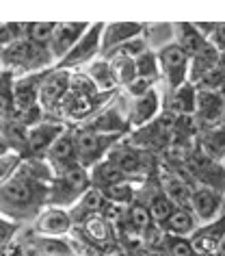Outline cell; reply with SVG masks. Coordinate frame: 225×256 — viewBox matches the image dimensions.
Instances as JSON below:
<instances>
[{
  "mask_svg": "<svg viewBox=\"0 0 225 256\" xmlns=\"http://www.w3.org/2000/svg\"><path fill=\"white\" fill-rule=\"evenodd\" d=\"M50 184L37 182L33 178L15 172L9 180L0 184V215L20 224L37 220V215L48 206Z\"/></svg>",
  "mask_w": 225,
  "mask_h": 256,
  "instance_id": "cell-1",
  "label": "cell"
},
{
  "mask_svg": "<svg viewBox=\"0 0 225 256\" xmlns=\"http://www.w3.org/2000/svg\"><path fill=\"white\" fill-rule=\"evenodd\" d=\"M54 59L50 54L48 46H37L28 42L26 37L13 42L11 46L2 48L0 52V66L7 72H13L15 76H26L35 72H43L46 66H50Z\"/></svg>",
  "mask_w": 225,
  "mask_h": 256,
  "instance_id": "cell-2",
  "label": "cell"
},
{
  "mask_svg": "<svg viewBox=\"0 0 225 256\" xmlns=\"http://www.w3.org/2000/svg\"><path fill=\"white\" fill-rule=\"evenodd\" d=\"M89 189H91L89 170H85L82 165H74L52 178L48 189V206L69 210Z\"/></svg>",
  "mask_w": 225,
  "mask_h": 256,
  "instance_id": "cell-3",
  "label": "cell"
},
{
  "mask_svg": "<svg viewBox=\"0 0 225 256\" xmlns=\"http://www.w3.org/2000/svg\"><path fill=\"white\" fill-rule=\"evenodd\" d=\"M121 135H104V132H95L91 128H80L74 132L76 144V161L85 170H91L93 165L104 161L115 146L119 144Z\"/></svg>",
  "mask_w": 225,
  "mask_h": 256,
  "instance_id": "cell-4",
  "label": "cell"
},
{
  "mask_svg": "<svg viewBox=\"0 0 225 256\" xmlns=\"http://www.w3.org/2000/svg\"><path fill=\"white\" fill-rule=\"evenodd\" d=\"M102 28L104 24H89V28L85 30V35L80 37L78 42L74 44V48L63 56V59L56 63L59 70H67V72H74V70H80L82 66H89L100 56L102 52Z\"/></svg>",
  "mask_w": 225,
  "mask_h": 256,
  "instance_id": "cell-5",
  "label": "cell"
},
{
  "mask_svg": "<svg viewBox=\"0 0 225 256\" xmlns=\"http://www.w3.org/2000/svg\"><path fill=\"white\" fill-rule=\"evenodd\" d=\"M158 68L160 76L165 78V82L169 85L171 92H176L178 87H182L184 82H189V66L191 59L184 54V50L178 44H169V46L160 48L158 52Z\"/></svg>",
  "mask_w": 225,
  "mask_h": 256,
  "instance_id": "cell-6",
  "label": "cell"
},
{
  "mask_svg": "<svg viewBox=\"0 0 225 256\" xmlns=\"http://www.w3.org/2000/svg\"><path fill=\"white\" fill-rule=\"evenodd\" d=\"M69 80H72V72L67 70H48L39 89V106L43 113L59 111V104L69 94Z\"/></svg>",
  "mask_w": 225,
  "mask_h": 256,
  "instance_id": "cell-7",
  "label": "cell"
},
{
  "mask_svg": "<svg viewBox=\"0 0 225 256\" xmlns=\"http://www.w3.org/2000/svg\"><path fill=\"white\" fill-rule=\"evenodd\" d=\"M67 128L61 122H48L43 120L37 126L28 128V139H26V150L22 158H43L46 152L52 148V144L59 139Z\"/></svg>",
  "mask_w": 225,
  "mask_h": 256,
  "instance_id": "cell-8",
  "label": "cell"
},
{
  "mask_svg": "<svg viewBox=\"0 0 225 256\" xmlns=\"http://www.w3.org/2000/svg\"><path fill=\"white\" fill-rule=\"evenodd\" d=\"M48 70L43 72H35V74H26V76H15L13 82V104L17 113H26L30 108L39 106V89L43 82V76H46Z\"/></svg>",
  "mask_w": 225,
  "mask_h": 256,
  "instance_id": "cell-9",
  "label": "cell"
},
{
  "mask_svg": "<svg viewBox=\"0 0 225 256\" xmlns=\"http://www.w3.org/2000/svg\"><path fill=\"white\" fill-rule=\"evenodd\" d=\"M89 28L87 22H61L54 26L52 40L48 44V50L52 54V59L59 63L69 50L74 48V44L85 35V30Z\"/></svg>",
  "mask_w": 225,
  "mask_h": 256,
  "instance_id": "cell-10",
  "label": "cell"
},
{
  "mask_svg": "<svg viewBox=\"0 0 225 256\" xmlns=\"http://www.w3.org/2000/svg\"><path fill=\"white\" fill-rule=\"evenodd\" d=\"M72 226L74 222L69 217V210L56 206H46L35 220L37 232L41 236H52V239H63L65 234H69Z\"/></svg>",
  "mask_w": 225,
  "mask_h": 256,
  "instance_id": "cell-11",
  "label": "cell"
},
{
  "mask_svg": "<svg viewBox=\"0 0 225 256\" xmlns=\"http://www.w3.org/2000/svg\"><path fill=\"white\" fill-rule=\"evenodd\" d=\"M143 35V24L137 22H113V24H104L102 28V59L108 56L113 50H117L119 46H124L126 42L137 40Z\"/></svg>",
  "mask_w": 225,
  "mask_h": 256,
  "instance_id": "cell-12",
  "label": "cell"
},
{
  "mask_svg": "<svg viewBox=\"0 0 225 256\" xmlns=\"http://www.w3.org/2000/svg\"><path fill=\"white\" fill-rule=\"evenodd\" d=\"M43 161H46L50 168H52L54 176L61 174V172H65V170H69V168H74V165H78V161H76L74 132H72V130H65V132H63V135L52 144V148L46 152Z\"/></svg>",
  "mask_w": 225,
  "mask_h": 256,
  "instance_id": "cell-13",
  "label": "cell"
},
{
  "mask_svg": "<svg viewBox=\"0 0 225 256\" xmlns=\"http://www.w3.org/2000/svg\"><path fill=\"white\" fill-rule=\"evenodd\" d=\"M160 106H163V100H160V94L156 92V87L150 89L147 94H143L141 98H134L132 108L128 113V126L130 128H143L150 122H154L160 113Z\"/></svg>",
  "mask_w": 225,
  "mask_h": 256,
  "instance_id": "cell-14",
  "label": "cell"
},
{
  "mask_svg": "<svg viewBox=\"0 0 225 256\" xmlns=\"http://www.w3.org/2000/svg\"><path fill=\"white\" fill-rule=\"evenodd\" d=\"M108 161H111L115 168H117L126 178L139 176L143 174L145 170V156L141 154V150L132 148V146H115V148L108 152Z\"/></svg>",
  "mask_w": 225,
  "mask_h": 256,
  "instance_id": "cell-15",
  "label": "cell"
},
{
  "mask_svg": "<svg viewBox=\"0 0 225 256\" xmlns=\"http://www.w3.org/2000/svg\"><path fill=\"white\" fill-rule=\"evenodd\" d=\"M221 204H223L221 191H215V189H208V187L193 191L191 210H193V215H195V220H202V222H208V224L215 222Z\"/></svg>",
  "mask_w": 225,
  "mask_h": 256,
  "instance_id": "cell-16",
  "label": "cell"
},
{
  "mask_svg": "<svg viewBox=\"0 0 225 256\" xmlns=\"http://www.w3.org/2000/svg\"><path fill=\"white\" fill-rule=\"evenodd\" d=\"M195 104H197V87L193 82H184L182 87H178L171 94V100L167 104V113H171L173 118H191L195 115Z\"/></svg>",
  "mask_w": 225,
  "mask_h": 256,
  "instance_id": "cell-17",
  "label": "cell"
},
{
  "mask_svg": "<svg viewBox=\"0 0 225 256\" xmlns=\"http://www.w3.org/2000/svg\"><path fill=\"white\" fill-rule=\"evenodd\" d=\"M104 206H106V200H104V196H102V191L95 189V187H91L85 196L80 198L78 202L74 204L72 208H69V217H72L74 224H76V222H82V224H85L89 217L100 215L102 210H104Z\"/></svg>",
  "mask_w": 225,
  "mask_h": 256,
  "instance_id": "cell-18",
  "label": "cell"
},
{
  "mask_svg": "<svg viewBox=\"0 0 225 256\" xmlns=\"http://www.w3.org/2000/svg\"><path fill=\"white\" fill-rule=\"evenodd\" d=\"M85 74L91 78V82L100 94L113 92V89L119 85L117 76H115V70H113V63L108 59H95L93 63H89L85 68Z\"/></svg>",
  "mask_w": 225,
  "mask_h": 256,
  "instance_id": "cell-19",
  "label": "cell"
},
{
  "mask_svg": "<svg viewBox=\"0 0 225 256\" xmlns=\"http://www.w3.org/2000/svg\"><path fill=\"white\" fill-rule=\"evenodd\" d=\"M219 56H221V52H219V50L212 46L210 42L206 44V48L202 50V52L195 54L191 59V66H189V82L197 85V82L202 80L206 74H210L212 70H217Z\"/></svg>",
  "mask_w": 225,
  "mask_h": 256,
  "instance_id": "cell-20",
  "label": "cell"
},
{
  "mask_svg": "<svg viewBox=\"0 0 225 256\" xmlns=\"http://www.w3.org/2000/svg\"><path fill=\"white\" fill-rule=\"evenodd\" d=\"M173 33H176V42L173 44H178L189 59H193L195 54H199L206 48V44H208V40H204L193 24H186V22L173 24Z\"/></svg>",
  "mask_w": 225,
  "mask_h": 256,
  "instance_id": "cell-21",
  "label": "cell"
},
{
  "mask_svg": "<svg viewBox=\"0 0 225 256\" xmlns=\"http://www.w3.org/2000/svg\"><path fill=\"white\" fill-rule=\"evenodd\" d=\"M193 187H189L182 178H178L176 174H169L165 178V184H163V194L169 198L173 202L176 208H184V210H191V202H193Z\"/></svg>",
  "mask_w": 225,
  "mask_h": 256,
  "instance_id": "cell-22",
  "label": "cell"
},
{
  "mask_svg": "<svg viewBox=\"0 0 225 256\" xmlns=\"http://www.w3.org/2000/svg\"><path fill=\"white\" fill-rule=\"evenodd\" d=\"M89 178H91V187L100 189V191L113 187V184H117V182L128 180V178L121 174V172L115 168V165L108 161V158L100 161L98 165H93V168L89 170Z\"/></svg>",
  "mask_w": 225,
  "mask_h": 256,
  "instance_id": "cell-23",
  "label": "cell"
},
{
  "mask_svg": "<svg viewBox=\"0 0 225 256\" xmlns=\"http://www.w3.org/2000/svg\"><path fill=\"white\" fill-rule=\"evenodd\" d=\"M225 111V102L217 92H199L197 89V104L195 113L204 122H217Z\"/></svg>",
  "mask_w": 225,
  "mask_h": 256,
  "instance_id": "cell-24",
  "label": "cell"
},
{
  "mask_svg": "<svg viewBox=\"0 0 225 256\" xmlns=\"http://www.w3.org/2000/svg\"><path fill=\"white\" fill-rule=\"evenodd\" d=\"M167 234H173V236H184V234H193L197 230V220L193 215V210H184V208H176L171 213V217L167 220L163 226Z\"/></svg>",
  "mask_w": 225,
  "mask_h": 256,
  "instance_id": "cell-25",
  "label": "cell"
},
{
  "mask_svg": "<svg viewBox=\"0 0 225 256\" xmlns=\"http://www.w3.org/2000/svg\"><path fill=\"white\" fill-rule=\"evenodd\" d=\"M87 128H91L95 132H104V135H124L126 128H130V126H128V120H124L117 111L111 108V111H104L95 120H91V124Z\"/></svg>",
  "mask_w": 225,
  "mask_h": 256,
  "instance_id": "cell-26",
  "label": "cell"
},
{
  "mask_svg": "<svg viewBox=\"0 0 225 256\" xmlns=\"http://www.w3.org/2000/svg\"><path fill=\"white\" fill-rule=\"evenodd\" d=\"M13 82L15 74L2 70L0 72V122L13 118L15 104H13Z\"/></svg>",
  "mask_w": 225,
  "mask_h": 256,
  "instance_id": "cell-27",
  "label": "cell"
},
{
  "mask_svg": "<svg viewBox=\"0 0 225 256\" xmlns=\"http://www.w3.org/2000/svg\"><path fill=\"white\" fill-rule=\"evenodd\" d=\"M134 68H137V78H145L156 82L160 78V68H158V56L152 50H145L141 56L134 59Z\"/></svg>",
  "mask_w": 225,
  "mask_h": 256,
  "instance_id": "cell-28",
  "label": "cell"
},
{
  "mask_svg": "<svg viewBox=\"0 0 225 256\" xmlns=\"http://www.w3.org/2000/svg\"><path fill=\"white\" fill-rule=\"evenodd\" d=\"M102 196H104L106 202L111 204H117V206H126V204H132L134 200V187L130 180H124V182H117L108 189H102Z\"/></svg>",
  "mask_w": 225,
  "mask_h": 256,
  "instance_id": "cell-29",
  "label": "cell"
},
{
  "mask_svg": "<svg viewBox=\"0 0 225 256\" xmlns=\"http://www.w3.org/2000/svg\"><path fill=\"white\" fill-rule=\"evenodd\" d=\"M147 210H150V215H152V222L158 224V226H163V224L171 217L173 210H176V206H173V202L165 194H154Z\"/></svg>",
  "mask_w": 225,
  "mask_h": 256,
  "instance_id": "cell-30",
  "label": "cell"
},
{
  "mask_svg": "<svg viewBox=\"0 0 225 256\" xmlns=\"http://www.w3.org/2000/svg\"><path fill=\"white\" fill-rule=\"evenodd\" d=\"M54 26L56 22H33V24H26V37L28 42L37 44V46H48L50 40H52V33H54Z\"/></svg>",
  "mask_w": 225,
  "mask_h": 256,
  "instance_id": "cell-31",
  "label": "cell"
},
{
  "mask_svg": "<svg viewBox=\"0 0 225 256\" xmlns=\"http://www.w3.org/2000/svg\"><path fill=\"white\" fill-rule=\"evenodd\" d=\"M85 230H87L89 239H93L98 243H104V241L111 239V224H108V220L104 215L89 217V220L85 222Z\"/></svg>",
  "mask_w": 225,
  "mask_h": 256,
  "instance_id": "cell-32",
  "label": "cell"
},
{
  "mask_svg": "<svg viewBox=\"0 0 225 256\" xmlns=\"http://www.w3.org/2000/svg\"><path fill=\"white\" fill-rule=\"evenodd\" d=\"M113 63V70H115V76H117V82L119 85L128 87L130 82L137 78V68H134V59H126V56H113L108 59Z\"/></svg>",
  "mask_w": 225,
  "mask_h": 256,
  "instance_id": "cell-33",
  "label": "cell"
},
{
  "mask_svg": "<svg viewBox=\"0 0 225 256\" xmlns=\"http://www.w3.org/2000/svg\"><path fill=\"white\" fill-rule=\"evenodd\" d=\"M128 222H130V226L137 230V232H145V230L154 224L150 210H147V206L141 204V202L130 204V208H128Z\"/></svg>",
  "mask_w": 225,
  "mask_h": 256,
  "instance_id": "cell-34",
  "label": "cell"
},
{
  "mask_svg": "<svg viewBox=\"0 0 225 256\" xmlns=\"http://www.w3.org/2000/svg\"><path fill=\"white\" fill-rule=\"evenodd\" d=\"M165 252L167 256H199L197 250L193 248L191 239H186V236H173V234H167Z\"/></svg>",
  "mask_w": 225,
  "mask_h": 256,
  "instance_id": "cell-35",
  "label": "cell"
},
{
  "mask_svg": "<svg viewBox=\"0 0 225 256\" xmlns=\"http://www.w3.org/2000/svg\"><path fill=\"white\" fill-rule=\"evenodd\" d=\"M20 163H22V156L15 154V152H9V154L0 156V184L4 180H9V178L15 174L17 168H20Z\"/></svg>",
  "mask_w": 225,
  "mask_h": 256,
  "instance_id": "cell-36",
  "label": "cell"
},
{
  "mask_svg": "<svg viewBox=\"0 0 225 256\" xmlns=\"http://www.w3.org/2000/svg\"><path fill=\"white\" fill-rule=\"evenodd\" d=\"M15 232H17V224L0 215V246L9 243L11 239H13V234H15Z\"/></svg>",
  "mask_w": 225,
  "mask_h": 256,
  "instance_id": "cell-37",
  "label": "cell"
},
{
  "mask_svg": "<svg viewBox=\"0 0 225 256\" xmlns=\"http://www.w3.org/2000/svg\"><path fill=\"white\" fill-rule=\"evenodd\" d=\"M150 89H154V82L152 80H145V78H134L130 85L126 87V92L132 96V98H141L143 94H147Z\"/></svg>",
  "mask_w": 225,
  "mask_h": 256,
  "instance_id": "cell-38",
  "label": "cell"
},
{
  "mask_svg": "<svg viewBox=\"0 0 225 256\" xmlns=\"http://www.w3.org/2000/svg\"><path fill=\"white\" fill-rule=\"evenodd\" d=\"M208 42L219 50V52H225V22L217 24V26H215V33L210 35Z\"/></svg>",
  "mask_w": 225,
  "mask_h": 256,
  "instance_id": "cell-39",
  "label": "cell"
},
{
  "mask_svg": "<svg viewBox=\"0 0 225 256\" xmlns=\"http://www.w3.org/2000/svg\"><path fill=\"white\" fill-rule=\"evenodd\" d=\"M145 252V256H167V252H165V248H158V250H143Z\"/></svg>",
  "mask_w": 225,
  "mask_h": 256,
  "instance_id": "cell-40",
  "label": "cell"
},
{
  "mask_svg": "<svg viewBox=\"0 0 225 256\" xmlns=\"http://www.w3.org/2000/svg\"><path fill=\"white\" fill-rule=\"evenodd\" d=\"M9 152H11L9 144L4 142V137H2V135H0V156H2V154H9Z\"/></svg>",
  "mask_w": 225,
  "mask_h": 256,
  "instance_id": "cell-41",
  "label": "cell"
},
{
  "mask_svg": "<svg viewBox=\"0 0 225 256\" xmlns=\"http://www.w3.org/2000/svg\"><path fill=\"white\" fill-rule=\"evenodd\" d=\"M219 96H221V100L225 102V78H223V82H221V87H219V92H217Z\"/></svg>",
  "mask_w": 225,
  "mask_h": 256,
  "instance_id": "cell-42",
  "label": "cell"
},
{
  "mask_svg": "<svg viewBox=\"0 0 225 256\" xmlns=\"http://www.w3.org/2000/svg\"><path fill=\"white\" fill-rule=\"evenodd\" d=\"M0 52H2V48H0ZM0 72H2V66H0Z\"/></svg>",
  "mask_w": 225,
  "mask_h": 256,
  "instance_id": "cell-43",
  "label": "cell"
}]
</instances>
